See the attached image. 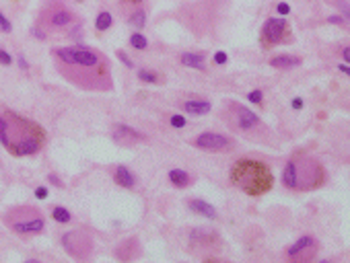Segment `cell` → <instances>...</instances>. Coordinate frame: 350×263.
<instances>
[{"label":"cell","mask_w":350,"mask_h":263,"mask_svg":"<svg viewBox=\"0 0 350 263\" xmlns=\"http://www.w3.org/2000/svg\"><path fill=\"white\" fill-rule=\"evenodd\" d=\"M74 21H76V17L66 5H62L60 0H48V3L42 7L37 25L44 27L46 31L48 29L58 31V29H68L70 25H74Z\"/></svg>","instance_id":"7"},{"label":"cell","mask_w":350,"mask_h":263,"mask_svg":"<svg viewBox=\"0 0 350 263\" xmlns=\"http://www.w3.org/2000/svg\"><path fill=\"white\" fill-rule=\"evenodd\" d=\"M179 62L185 68H192V70H206V58L204 54L198 52H183L179 56Z\"/></svg>","instance_id":"17"},{"label":"cell","mask_w":350,"mask_h":263,"mask_svg":"<svg viewBox=\"0 0 350 263\" xmlns=\"http://www.w3.org/2000/svg\"><path fill=\"white\" fill-rule=\"evenodd\" d=\"M338 7H340V11H342V17H350V11H348V3L346 0H338Z\"/></svg>","instance_id":"37"},{"label":"cell","mask_w":350,"mask_h":263,"mask_svg":"<svg viewBox=\"0 0 350 263\" xmlns=\"http://www.w3.org/2000/svg\"><path fill=\"white\" fill-rule=\"evenodd\" d=\"M48 181H50L54 187H64V183H62V179H60L56 173H50V175H48Z\"/></svg>","instance_id":"34"},{"label":"cell","mask_w":350,"mask_h":263,"mask_svg":"<svg viewBox=\"0 0 350 263\" xmlns=\"http://www.w3.org/2000/svg\"><path fill=\"white\" fill-rule=\"evenodd\" d=\"M301 64H303V60L299 56H291V54H280V56H274L270 60V66L276 70H293Z\"/></svg>","instance_id":"16"},{"label":"cell","mask_w":350,"mask_h":263,"mask_svg":"<svg viewBox=\"0 0 350 263\" xmlns=\"http://www.w3.org/2000/svg\"><path fill=\"white\" fill-rule=\"evenodd\" d=\"M130 46H132V50H138V52H144L146 48H148V39L144 37V33H132L130 35Z\"/></svg>","instance_id":"24"},{"label":"cell","mask_w":350,"mask_h":263,"mask_svg":"<svg viewBox=\"0 0 350 263\" xmlns=\"http://www.w3.org/2000/svg\"><path fill=\"white\" fill-rule=\"evenodd\" d=\"M132 249H140L138 245V239H128V241H122L115 249V257L122 259V261H130V259H136L140 257V253H132Z\"/></svg>","instance_id":"18"},{"label":"cell","mask_w":350,"mask_h":263,"mask_svg":"<svg viewBox=\"0 0 350 263\" xmlns=\"http://www.w3.org/2000/svg\"><path fill=\"white\" fill-rule=\"evenodd\" d=\"M111 25H113V17H111L109 11H101L97 17H95V29H97L99 33L111 29Z\"/></svg>","instance_id":"21"},{"label":"cell","mask_w":350,"mask_h":263,"mask_svg":"<svg viewBox=\"0 0 350 263\" xmlns=\"http://www.w3.org/2000/svg\"><path fill=\"white\" fill-rule=\"evenodd\" d=\"M33 195L37 197V200H46V197L50 195V189H48L46 185H40V187H35V191H33Z\"/></svg>","instance_id":"31"},{"label":"cell","mask_w":350,"mask_h":263,"mask_svg":"<svg viewBox=\"0 0 350 263\" xmlns=\"http://www.w3.org/2000/svg\"><path fill=\"white\" fill-rule=\"evenodd\" d=\"M169 125L175 127V129H181V127L187 125V119L183 115H179V113H173V115H169Z\"/></svg>","instance_id":"26"},{"label":"cell","mask_w":350,"mask_h":263,"mask_svg":"<svg viewBox=\"0 0 350 263\" xmlns=\"http://www.w3.org/2000/svg\"><path fill=\"white\" fill-rule=\"evenodd\" d=\"M0 64H3V66H11L13 64V56L5 48H0Z\"/></svg>","instance_id":"30"},{"label":"cell","mask_w":350,"mask_h":263,"mask_svg":"<svg viewBox=\"0 0 350 263\" xmlns=\"http://www.w3.org/2000/svg\"><path fill=\"white\" fill-rule=\"evenodd\" d=\"M113 181L120 185V187H126V189H134L136 187V175L126 167V164H113Z\"/></svg>","instance_id":"14"},{"label":"cell","mask_w":350,"mask_h":263,"mask_svg":"<svg viewBox=\"0 0 350 263\" xmlns=\"http://www.w3.org/2000/svg\"><path fill=\"white\" fill-rule=\"evenodd\" d=\"M167 177H169L171 185L177 187V189H183V187H187L189 183H192V175H189L187 171H183V169H171L167 173Z\"/></svg>","instance_id":"19"},{"label":"cell","mask_w":350,"mask_h":263,"mask_svg":"<svg viewBox=\"0 0 350 263\" xmlns=\"http://www.w3.org/2000/svg\"><path fill=\"white\" fill-rule=\"evenodd\" d=\"M13 31V23H11V19L0 11V33H11Z\"/></svg>","instance_id":"27"},{"label":"cell","mask_w":350,"mask_h":263,"mask_svg":"<svg viewBox=\"0 0 350 263\" xmlns=\"http://www.w3.org/2000/svg\"><path fill=\"white\" fill-rule=\"evenodd\" d=\"M222 119H225L233 129L241 132V134L249 136V138H256L262 140V136L266 134V125L262 123L260 115H256L249 107L241 105V103H227L225 109H222Z\"/></svg>","instance_id":"6"},{"label":"cell","mask_w":350,"mask_h":263,"mask_svg":"<svg viewBox=\"0 0 350 263\" xmlns=\"http://www.w3.org/2000/svg\"><path fill=\"white\" fill-rule=\"evenodd\" d=\"M3 220L15 235H21V237L42 235L46 230V218L33 206H15L5 212Z\"/></svg>","instance_id":"5"},{"label":"cell","mask_w":350,"mask_h":263,"mask_svg":"<svg viewBox=\"0 0 350 263\" xmlns=\"http://www.w3.org/2000/svg\"><path fill=\"white\" fill-rule=\"evenodd\" d=\"M76 3H83V0H76Z\"/></svg>","instance_id":"40"},{"label":"cell","mask_w":350,"mask_h":263,"mask_svg":"<svg viewBox=\"0 0 350 263\" xmlns=\"http://www.w3.org/2000/svg\"><path fill=\"white\" fill-rule=\"evenodd\" d=\"M17 64H19V68H21V70H29V62H27V58H25L23 54L17 56Z\"/></svg>","instance_id":"35"},{"label":"cell","mask_w":350,"mask_h":263,"mask_svg":"<svg viewBox=\"0 0 350 263\" xmlns=\"http://www.w3.org/2000/svg\"><path fill=\"white\" fill-rule=\"evenodd\" d=\"M111 140L118 146H134V144L146 142V136L128 123H113L111 125Z\"/></svg>","instance_id":"11"},{"label":"cell","mask_w":350,"mask_h":263,"mask_svg":"<svg viewBox=\"0 0 350 263\" xmlns=\"http://www.w3.org/2000/svg\"><path fill=\"white\" fill-rule=\"evenodd\" d=\"M289 23L284 17H270L264 27H262V43L264 46H280L284 41H289Z\"/></svg>","instance_id":"10"},{"label":"cell","mask_w":350,"mask_h":263,"mask_svg":"<svg viewBox=\"0 0 350 263\" xmlns=\"http://www.w3.org/2000/svg\"><path fill=\"white\" fill-rule=\"evenodd\" d=\"M227 62H229V56H227L225 52H216V54H214V64L222 66V64H227Z\"/></svg>","instance_id":"33"},{"label":"cell","mask_w":350,"mask_h":263,"mask_svg":"<svg viewBox=\"0 0 350 263\" xmlns=\"http://www.w3.org/2000/svg\"><path fill=\"white\" fill-rule=\"evenodd\" d=\"M338 70H340V72H344L346 76L350 74V68H348V64H346V62H344V64H338Z\"/></svg>","instance_id":"38"},{"label":"cell","mask_w":350,"mask_h":263,"mask_svg":"<svg viewBox=\"0 0 350 263\" xmlns=\"http://www.w3.org/2000/svg\"><path fill=\"white\" fill-rule=\"evenodd\" d=\"M126 23H128L130 27H134L136 31L144 29L146 27V11L144 9H136L134 13H130L128 17H126Z\"/></svg>","instance_id":"20"},{"label":"cell","mask_w":350,"mask_h":263,"mask_svg":"<svg viewBox=\"0 0 350 263\" xmlns=\"http://www.w3.org/2000/svg\"><path fill=\"white\" fill-rule=\"evenodd\" d=\"M138 78H140L142 82H146V84H161V82H163V78L159 76L157 72L146 70V68H140V70H138Z\"/></svg>","instance_id":"23"},{"label":"cell","mask_w":350,"mask_h":263,"mask_svg":"<svg viewBox=\"0 0 350 263\" xmlns=\"http://www.w3.org/2000/svg\"><path fill=\"white\" fill-rule=\"evenodd\" d=\"M52 218H54L56 222H60V224H68V222L72 220V214H70V210L64 208V206H54V208H52Z\"/></svg>","instance_id":"22"},{"label":"cell","mask_w":350,"mask_h":263,"mask_svg":"<svg viewBox=\"0 0 350 263\" xmlns=\"http://www.w3.org/2000/svg\"><path fill=\"white\" fill-rule=\"evenodd\" d=\"M52 56L56 60L58 72L70 84L97 93H107L113 89L111 64L101 52L87 46H64L54 48Z\"/></svg>","instance_id":"1"},{"label":"cell","mask_w":350,"mask_h":263,"mask_svg":"<svg viewBox=\"0 0 350 263\" xmlns=\"http://www.w3.org/2000/svg\"><path fill=\"white\" fill-rule=\"evenodd\" d=\"M179 107H181V111H185L187 115L202 117V115L210 113L212 103L208 101V99H202V97H189V99H183V101H179Z\"/></svg>","instance_id":"13"},{"label":"cell","mask_w":350,"mask_h":263,"mask_svg":"<svg viewBox=\"0 0 350 263\" xmlns=\"http://www.w3.org/2000/svg\"><path fill=\"white\" fill-rule=\"evenodd\" d=\"M187 208L192 210L194 214H198V216H204V218H210V220L216 218V208L212 204L200 200V197H189V200H187Z\"/></svg>","instance_id":"15"},{"label":"cell","mask_w":350,"mask_h":263,"mask_svg":"<svg viewBox=\"0 0 350 263\" xmlns=\"http://www.w3.org/2000/svg\"><path fill=\"white\" fill-rule=\"evenodd\" d=\"M280 181L286 189L293 191H313L326 181L324 164L313 156H297L284 164Z\"/></svg>","instance_id":"4"},{"label":"cell","mask_w":350,"mask_h":263,"mask_svg":"<svg viewBox=\"0 0 350 263\" xmlns=\"http://www.w3.org/2000/svg\"><path fill=\"white\" fill-rule=\"evenodd\" d=\"M198 150H204V152H212V154H218V152H229L233 150L235 142L233 138L225 136V134H216V132H202L198 134L192 142Z\"/></svg>","instance_id":"9"},{"label":"cell","mask_w":350,"mask_h":263,"mask_svg":"<svg viewBox=\"0 0 350 263\" xmlns=\"http://www.w3.org/2000/svg\"><path fill=\"white\" fill-rule=\"evenodd\" d=\"M342 56H344V62L348 64V60H350V48H348V46L342 48Z\"/></svg>","instance_id":"39"},{"label":"cell","mask_w":350,"mask_h":263,"mask_svg":"<svg viewBox=\"0 0 350 263\" xmlns=\"http://www.w3.org/2000/svg\"><path fill=\"white\" fill-rule=\"evenodd\" d=\"M46 134L40 125L17 113L0 115V144L15 156H33L44 146Z\"/></svg>","instance_id":"2"},{"label":"cell","mask_w":350,"mask_h":263,"mask_svg":"<svg viewBox=\"0 0 350 263\" xmlns=\"http://www.w3.org/2000/svg\"><path fill=\"white\" fill-rule=\"evenodd\" d=\"M315 253H317V241L311 235L297 239L289 249H286V257L293 259V261H309L315 257Z\"/></svg>","instance_id":"12"},{"label":"cell","mask_w":350,"mask_h":263,"mask_svg":"<svg viewBox=\"0 0 350 263\" xmlns=\"http://www.w3.org/2000/svg\"><path fill=\"white\" fill-rule=\"evenodd\" d=\"M60 243H62V247H64V251H66L72 259H76V261H87V259H91V255H93V251H95V241H93V237L87 233V230H81V228L64 233V235H62V239H60Z\"/></svg>","instance_id":"8"},{"label":"cell","mask_w":350,"mask_h":263,"mask_svg":"<svg viewBox=\"0 0 350 263\" xmlns=\"http://www.w3.org/2000/svg\"><path fill=\"white\" fill-rule=\"evenodd\" d=\"M276 15L278 17H289L291 15V7L286 5V3H278L276 5Z\"/></svg>","instance_id":"29"},{"label":"cell","mask_w":350,"mask_h":263,"mask_svg":"<svg viewBox=\"0 0 350 263\" xmlns=\"http://www.w3.org/2000/svg\"><path fill=\"white\" fill-rule=\"evenodd\" d=\"M118 58H120V62L126 66V68H134V62H132V58H128V56H126L122 50L118 52Z\"/></svg>","instance_id":"32"},{"label":"cell","mask_w":350,"mask_h":263,"mask_svg":"<svg viewBox=\"0 0 350 263\" xmlns=\"http://www.w3.org/2000/svg\"><path fill=\"white\" fill-rule=\"evenodd\" d=\"M229 177L237 189H241L243 193H247L251 197H260V195L268 193L274 185V177H272L270 167L266 162L256 160V158L235 160Z\"/></svg>","instance_id":"3"},{"label":"cell","mask_w":350,"mask_h":263,"mask_svg":"<svg viewBox=\"0 0 350 263\" xmlns=\"http://www.w3.org/2000/svg\"><path fill=\"white\" fill-rule=\"evenodd\" d=\"M303 105H305V103H303V99H301V97H295L293 101H291V107H293L295 111H301V109H303Z\"/></svg>","instance_id":"36"},{"label":"cell","mask_w":350,"mask_h":263,"mask_svg":"<svg viewBox=\"0 0 350 263\" xmlns=\"http://www.w3.org/2000/svg\"><path fill=\"white\" fill-rule=\"evenodd\" d=\"M328 23H332V25H340V27H346L348 19L342 17V15H330V17H328Z\"/></svg>","instance_id":"28"},{"label":"cell","mask_w":350,"mask_h":263,"mask_svg":"<svg viewBox=\"0 0 350 263\" xmlns=\"http://www.w3.org/2000/svg\"><path fill=\"white\" fill-rule=\"evenodd\" d=\"M245 99L249 103H253V105H260L262 101H264V93L260 91V89H253V91H249L247 95H245Z\"/></svg>","instance_id":"25"}]
</instances>
